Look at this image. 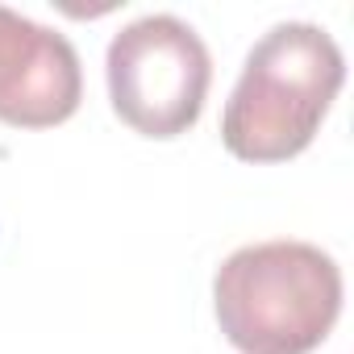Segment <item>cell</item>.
<instances>
[{
    "label": "cell",
    "mask_w": 354,
    "mask_h": 354,
    "mask_svg": "<svg viewBox=\"0 0 354 354\" xmlns=\"http://www.w3.org/2000/svg\"><path fill=\"white\" fill-rule=\"evenodd\" d=\"M346 59L329 30L313 21L271 26L246 55L221 113V142L242 162H288L317 138L337 92Z\"/></svg>",
    "instance_id": "cell-1"
},
{
    "label": "cell",
    "mask_w": 354,
    "mask_h": 354,
    "mask_svg": "<svg viewBox=\"0 0 354 354\" xmlns=\"http://www.w3.org/2000/svg\"><path fill=\"white\" fill-rule=\"evenodd\" d=\"M213 308L242 354H313L337 325L342 267L313 242H254L217 267Z\"/></svg>",
    "instance_id": "cell-2"
},
{
    "label": "cell",
    "mask_w": 354,
    "mask_h": 354,
    "mask_svg": "<svg viewBox=\"0 0 354 354\" xmlns=\"http://www.w3.org/2000/svg\"><path fill=\"white\" fill-rule=\"evenodd\" d=\"M113 113L142 138L188 133L213 84L205 38L171 13H146L121 26L104 55Z\"/></svg>",
    "instance_id": "cell-3"
},
{
    "label": "cell",
    "mask_w": 354,
    "mask_h": 354,
    "mask_svg": "<svg viewBox=\"0 0 354 354\" xmlns=\"http://www.w3.org/2000/svg\"><path fill=\"white\" fill-rule=\"evenodd\" d=\"M80 100L84 71L71 38L0 5V121L50 129L63 125Z\"/></svg>",
    "instance_id": "cell-4"
}]
</instances>
